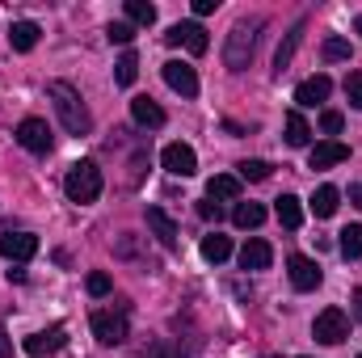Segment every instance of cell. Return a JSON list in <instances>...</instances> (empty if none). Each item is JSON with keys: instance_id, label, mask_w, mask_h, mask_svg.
Here are the masks:
<instances>
[{"instance_id": "cell-1", "label": "cell", "mask_w": 362, "mask_h": 358, "mask_svg": "<svg viewBox=\"0 0 362 358\" xmlns=\"http://www.w3.org/2000/svg\"><path fill=\"white\" fill-rule=\"evenodd\" d=\"M47 97H51V105H55V114H59V122H64L68 135H89L93 118H89V110H85V97H81L76 85L51 81V85H47Z\"/></svg>"}, {"instance_id": "cell-2", "label": "cell", "mask_w": 362, "mask_h": 358, "mask_svg": "<svg viewBox=\"0 0 362 358\" xmlns=\"http://www.w3.org/2000/svg\"><path fill=\"white\" fill-rule=\"evenodd\" d=\"M262 17H245V21H236L232 30H228V42H223V64H228V72H245L249 68V59H253V51H257V34H262Z\"/></svg>"}, {"instance_id": "cell-3", "label": "cell", "mask_w": 362, "mask_h": 358, "mask_svg": "<svg viewBox=\"0 0 362 358\" xmlns=\"http://www.w3.org/2000/svg\"><path fill=\"white\" fill-rule=\"evenodd\" d=\"M101 185H105V181H101V169H97L93 161H76V165L68 169V178H64V194L85 207V202H97V198H101Z\"/></svg>"}, {"instance_id": "cell-4", "label": "cell", "mask_w": 362, "mask_h": 358, "mask_svg": "<svg viewBox=\"0 0 362 358\" xmlns=\"http://www.w3.org/2000/svg\"><path fill=\"white\" fill-rule=\"evenodd\" d=\"M89 325H93V337H97L101 346H122V342H127V333H131V325H127V312H122V308H97Z\"/></svg>"}, {"instance_id": "cell-5", "label": "cell", "mask_w": 362, "mask_h": 358, "mask_svg": "<svg viewBox=\"0 0 362 358\" xmlns=\"http://www.w3.org/2000/svg\"><path fill=\"white\" fill-rule=\"evenodd\" d=\"M312 337L325 342V346L346 342V337H350V316H346L341 308H325V312L316 316V325H312Z\"/></svg>"}, {"instance_id": "cell-6", "label": "cell", "mask_w": 362, "mask_h": 358, "mask_svg": "<svg viewBox=\"0 0 362 358\" xmlns=\"http://www.w3.org/2000/svg\"><path fill=\"white\" fill-rule=\"evenodd\" d=\"M165 42H169V47H185L189 55H206V51H211V38H206V30H202L198 21H177V25L165 34Z\"/></svg>"}, {"instance_id": "cell-7", "label": "cell", "mask_w": 362, "mask_h": 358, "mask_svg": "<svg viewBox=\"0 0 362 358\" xmlns=\"http://www.w3.org/2000/svg\"><path fill=\"white\" fill-rule=\"evenodd\" d=\"M17 144H21L25 152H34V156H47V152H51V127H47L42 118H21Z\"/></svg>"}, {"instance_id": "cell-8", "label": "cell", "mask_w": 362, "mask_h": 358, "mask_svg": "<svg viewBox=\"0 0 362 358\" xmlns=\"http://www.w3.org/2000/svg\"><path fill=\"white\" fill-rule=\"evenodd\" d=\"M160 165H165L173 178H194V173H198V156H194L189 144H169V148L160 152Z\"/></svg>"}, {"instance_id": "cell-9", "label": "cell", "mask_w": 362, "mask_h": 358, "mask_svg": "<svg viewBox=\"0 0 362 358\" xmlns=\"http://www.w3.org/2000/svg\"><path fill=\"white\" fill-rule=\"evenodd\" d=\"M38 253V236L34 232H4L0 236V258L8 262H30Z\"/></svg>"}, {"instance_id": "cell-10", "label": "cell", "mask_w": 362, "mask_h": 358, "mask_svg": "<svg viewBox=\"0 0 362 358\" xmlns=\"http://www.w3.org/2000/svg\"><path fill=\"white\" fill-rule=\"evenodd\" d=\"M286 274H291V287H295V291H316L320 278H325L320 266H316L312 258H303V253H295V258L286 262Z\"/></svg>"}, {"instance_id": "cell-11", "label": "cell", "mask_w": 362, "mask_h": 358, "mask_svg": "<svg viewBox=\"0 0 362 358\" xmlns=\"http://www.w3.org/2000/svg\"><path fill=\"white\" fill-rule=\"evenodd\" d=\"M341 161H350V148H346L341 139H320V144L312 148V156H308L312 169H333V165H341Z\"/></svg>"}, {"instance_id": "cell-12", "label": "cell", "mask_w": 362, "mask_h": 358, "mask_svg": "<svg viewBox=\"0 0 362 358\" xmlns=\"http://www.w3.org/2000/svg\"><path fill=\"white\" fill-rule=\"evenodd\" d=\"M165 85L181 97H194L198 93V76H194V68L189 64H181V59H169L165 64Z\"/></svg>"}, {"instance_id": "cell-13", "label": "cell", "mask_w": 362, "mask_h": 358, "mask_svg": "<svg viewBox=\"0 0 362 358\" xmlns=\"http://www.w3.org/2000/svg\"><path fill=\"white\" fill-rule=\"evenodd\" d=\"M64 342H68V329H64V325H55V329H47V333L25 337V354H30V358H42V354H51V350H59Z\"/></svg>"}, {"instance_id": "cell-14", "label": "cell", "mask_w": 362, "mask_h": 358, "mask_svg": "<svg viewBox=\"0 0 362 358\" xmlns=\"http://www.w3.org/2000/svg\"><path fill=\"white\" fill-rule=\"evenodd\" d=\"M329 93H333V81L320 72V76H308V81L295 89V101H299V105H320V101H329Z\"/></svg>"}, {"instance_id": "cell-15", "label": "cell", "mask_w": 362, "mask_h": 358, "mask_svg": "<svg viewBox=\"0 0 362 358\" xmlns=\"http://www.w3.org/2000/svg\"><path fill=\"white\" fill-rule=\"evenodd\" d=\"M148 228L156 232V241H160L165 249H177V224H173L160 207H148Z\"/></svg>"}, {"instance_id": "cell-16", "label": "cell", "mask_w": 362, "mask_h": 358, "mask_svg": "<svg viewBox=\"0 0 362 358\" xmlns=\"http://www.w3.org/2000/svg\"><path fill=\"white\" fill-rule=\"evenodd\" d=\"M299 42H303V21H295L291 25V34L282 38V47H278V55H274V72L282 76L286 68H291V59H295V51H299Z\"/></svg>"}, {"instance_id": "cell-17", "label": "cell", "mask_w": 362, "mask_h": 358, "mask_svg": "<svg viewBox=\"0 0 362 358\" xmlns=\"http://www.w3.org/2000/svg\"><path fill=\"white\" fill-rule=\"evenodd\" d=\"M274 262V249L266 241H245V249H240V266L245 270H270Z\"/></svg>"}, {"instance_id": "cell-18", "label": "cell", "mask_w": 362, "mask_h": 358, "mask_svg": "<svg viewBox=\"0 0 362 358\" xmlns=\"http://www.w3.org/2000/svg\"><path fill=\"white\" fill-rule=\"evenodd\" d=\"M38 21H13L8 25V42H13V51H34L38 47Z\"/></svg>"}, {"instance_id": "cell-19", "label": "cell", "mask_w": 362, "mask_h": 358, "mask_svg": "<svg viewBox=\"0 0 362 358\" xmlns=\"http://www.w3.org/2000/svg\"><path fill=\"white\" fill-rule=\"evenodd\" d=\"M131 118H135L139 127H165V110H160L152 97H135V101H131Z\"/></svg>"}, {"instance_id": "cell-20", "label": "cell", "mask_w": 362, "mask_h": 358, "mask_svg": "<svg viewBox=\"0 0 362 358\" xmlns=\"http://www.w3.org/2000/svg\"><path fill=\"white\" fill-rule=\"evenodd\" d=\"M274 215H278V224H282V228H291V232H295V228L303 224V202H299L295 194H282V198L274 202Z\"/></svg>"}, {"instance_id": "cell-21", "label": "cell", "mask_w": 362, "mask_h": 358, "mask_svg": "<svg viewBox=\"0 0 362 358\" xmlns=\"http://www.w3.org/2000/svg\"><path fill=\"white\" fill-rule=\"evenodd\" d=\"M337 207H341V190H337V185H320V190L312 194V211H316V219L337 215Z\"/></svg>"}, {"instance_id": "cell-22", "label": "cell", "mask_w": 362, "mask_h": 358, "mask_svg": "<svg viewBox=\"0 0 362 358\" xmlns=\"http://www.w3.org/2000/svg\"><path fill=\"white\" fill-rule=\"evenodd\" d=\"M206 194H211V198L236 202V198H240V178H236V173H215V178L206 181Z\"/></svg>"}, {"instance_id": "cell-23", "label": "cell", "mask_w": 362, "mask_h": 358, "mask_svg": "<svg viewBox=\"0 0 362 358\" xmlns=\"http://www.w3.org/2000/svg\"><path fill=\"white\" fill-rule=\"evenodd\" d=\"M262 219H266V207H262V202H236V207H232V224L245 228V232L257 228Z\"/></svg>"}, {"instance_id": "cell-24", "label": "cell", "mask_w": 362, "mask_h": 358, "mask_svg": "<svg viewBox=\"0 0 362 358\" xmlns=\"http://www.w3.org/2000/svg\"><path fill=\"white\" fill-rule=\"evenodd\" d=\"M202 258H206L211 266H219V262H228V258H232V241H228V236H219V232H211V236H202Z\"/></svg>"}, {"instance_id": "cell-25", "label": "cell", "mask_w": 362, "mask_h": 358, "mask_svg": "<svg viewBox=\"0 0 362 358\" xmlns=\"http://www.w3.org/2000/svg\"><path fill=\"white\" fill-rule=\"evenodd\" d=\"M135 76H139V55L135 51H122V59L114 64V81L127 89V85H135Z\"/></svg>"}, {"instance_id": "cell-26", "label": "cell", "mask_w": 362, "mask_h": 358, "mask_svg": "<svg viewBox=\"0 0 362 358\" xmlns=\"http://www.w3.org/2000/svg\"><path fill=\"white\" fill-rule=\"evenodd\" d=\"M312 139V127L303 122V114H286V144L291 148H308Z\"/></svg>"}, {"instance_id": "cell-27", "label": "cell", "mask_w": 362, "mask_h": 358, "mask_svg": "<svg viewBox=\"0 0 362 358\" xmlns=\"http://www.w3.org/2000/svg\"><path fill=\"white\" fill-rule=\"evenodd\" d=\"M337 249H341V258H362V224H350V228L341 232Z\"/></svg>"}, {"instance_id": "cell-28", "label": "cell", "mask_w": 362, "mask_h": 358, "mask_svg": "<svg viewBox=\"0 0 362 358\" xmlns=\"http://www.w3.org/2000/svg\"><path fill=\"white\" fill-rule=\"evenodd\" d=\"M127 17H131V25H152V21H156V4H148V0H127Z\"/></svg>"}, {"instance_id": "cell-29", "label": "cell", "mask_w": 362, "mask_h": 358, "mask_svg": "<svg viewBox=\"0 0 362 358\" xmlns=\"http://www.w3.org/2000/svg\"><path fill=\"white\" fill-rule=\"evenodd\" d=\"M85 287H89L93 299H105V295L114 291V282H110V274H105V270H93L89 278H85Z\"/></svg>"}, {"instance_id": "cell-30", "label": "cell", "mask_w": 362, "mask_h": 358, "mask_svg": "<svg viewBox=\"0 0 362 358\" xmlns=\"http://www.w3.org/2000/svg\"><path fill=\"white\" fill-rule=\"evenodd\" d=\"M105 38H110V42H118V47H131L135 25H131V21H110V25H105Z\"/></svg>"}, {"instance_id": "cell-31", "label": "cell", "mask_w": 362, "mask_h": 358, "mask_svg": "<svg viewBox=\"0 0 362 358\" xmlns=\"http://www.w3.org/2000/svg\"><path fill=\"white\" fill-rule=\"evenodd\" d=\"M236 178H240V181H266V178H270V165H266V161H245Z\"/></svg>"}, {"instance_id": "cell-32", "label": "cell", "mask_w": 362, "mask_h": 358, "mask_svg": "<svg viewBox=\"0 0 362 358\" xmlns=\"http://www.w3.org/2000/svg\"><path fill=\"white\" fill-rule=\"evenodd\" d=\"M325 59H329V64L350 59V42H346V38H325Z\"/></svg>"}, {"instance_id": "cell-33", "label": "cell", "mask_w": 362, "mask_h": 358, "mask_svg": "<svg viewBox=\"0 0 362 358\" xmlns=\"http://www.w3.org/2000/svg\"><path fill=\"white\" fill-rule=\"evenodd\" d=\"M341 127H346V118H341V110H325V114H320V131H325V135H337Z\"/></svg>"}, {"instance_id": "cell-34", "label": "cell", "mask_w": 362, "mask_h": 358, "mask_svg": "<svg viewBox=\"0 0 362 358\" xmlns=\"http://www.w3.org/2000/svg\"><path fill=\"white\" fill-rule=\"evenodd\" d=\"M346 97H350L354 110H362V72H350L346 76Z\"/></svg>"}, {"instance_id": "cell-35", "label": "cell", "mask_w": 362, "mask_h": 358, "mask_svg": "<svg viewBox=\"0 0 362 358\" xmlns=\"http://www.w3.org/2000/svg\"><path fill=\"white\" fill-rule=\"evenodd\" d=\"M144 358H173V350H169V342H156V346H148Z\"/></svg>"}, {"instance_id": "cell-36", "label": "cell", "mask_w": 362, "mask_h": 358, "mask_svg": "<svg viewBox=\"0 0 362 358\" xmlns=\"http://www.w3.org/2000/svg\"><path fill=\"white\" fill-rule=\"evenodd\" d=\"M219 8V0H194V13L198 17H206V13H215Z\"/></svg>"}, {"instance_id": "cell-37", "label": "cell", "mask_w": 362, "mask_h": 358, "mask_svg": "<svg viewBox=\"0 0 362 358\" xmlns=\"http://www.w3.org/2000/svg\"><path fill=\"white\" fill-rule=\"evenodd\" d=\"M198 215L202 219H219V202H198Z\"/></svg>"}, {"instance_id": "cell-38", "label": "cell", "mask_w": 362, "mask_h": 358, "mask_svg": "<svg viewBox=\"0 0 362 358\" xmlns=\"http://www.w3.org/2000/svg\"><path fill=\"white\" fill-rule=\"evenodd\" d=\"M0 358H13V346H8V333H4V325H0Z\"/></svg>"}, {"instance_id": "cell-39", "label": "cell", "mask_w": 362, "mask_h": 358, "mask_svg": "<svg viewBox=\"0 0 362 358\" xmlns=\"http://www.w3.org/2000/svg\"><path fill=\"white\" fill-rule=\"evenodd\" d=\"M350 202H354V207L362 211V185H354V190H350Z\"/></svg>"}, {"instance_id": "cell-40", "label": "cell", "mask_w": 362, "mask_h": 358, "mask_svg": "<svg viewBox=\"0 0 362 358\" xmlns=\"http://www.w3.org/2000/svg\"><path fill=\"white\" fill-rule=\"evenodd\" d=\"M354 312H358V321H362V287L354 291Z\"/></svg>"}, {"instance_id": "cell-41", "label": "cell", "mask_w": 362, "mask_h": 358, "mask_svg": "<svg viewBox=\"0 0 362 358\" xmlns=\"http://www.w3.org/2000/svg\"><path fill=\"white\" fill-rule=\"evenodd\" d=\"M354 30H358V38H362V17H358V21H354Z\"/></svg>"}, {"instance_id": "cell-42", "label": "cell", "mask_w": 362, "mask_h": 358, "mask_svg": "<svg viewBox=\"0 0 362 358\" xmlns=\"http://www.w3.org/2000/svg\"><path fill=\"white\" fill-rule=\"evenodd\" d=\"M299 358H308V354H299Z\"/></svg>"}, {"instance_id": "cell-43", "label": "cell", "mask_w": 362, "mask_h": 358, "mask_svg": "<svg viewBox=\"0 0 362 358\" xmlns=\"http://www.w3.org/2000/svg\"><path fill=\"white\" fill-rule=\"evenodd\" d=\"M266 358H274V354H266Z\"/></svg>"}, {"instance_id": "cell-44", "label": "cell", "mask_w": 362, "mask_h": 358, "mask_svg": "<svg viewBox=\"0 0 362 358\" xmlns=\"http://www.w3.org/2000/svg\"><path fill=\"white\" fill-rule=\"evenodd\" d=\"M358 358H362V354H358Z\"/></svg>"}]
</instances>
